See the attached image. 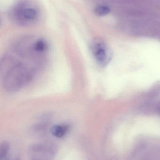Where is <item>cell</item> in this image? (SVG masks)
<instances>
[{
  "instance_id": "6da1fadb",
  "label": "cell",
  "mask_w": 160,
  "mask_h": 160,
  "mask_svg": "<svg viewBox=\"0 0 160 160\" xmlns=\"http://www.w3.org/2000/svg\"><path fill=\"white\" fill-rule=\"evenodd\" d=\"M34 72L28 65L18 62L3 78L4 88L10 93L19 91L32 82Z\"/></svg>"
},
{
  "instance_id": "7a4b0ae2",
  "label": "cell",
  "mask_w": 160,
  "mask_h": 160,
  "mask_svg": "<svg viewBox=\"0 0 160 160\" xmlns=\"http://www.w3.org/2000/svg\"><path fill=\"white\" fill-rule=\"evenodd\" d=\"M90 48L97 64L101 68L107 66L112 60V53L106 43L101 40H96L92 42Z\"/></svg>"
},
{
  "instance_id": "3957f363",
  "label": "cell",
  "mask_w": 160,
  "mask_h": 160,
  "mask_svg": "<svg viewBox=\"0 0 160 160\" xmlns=\"http://www.w3.org/2000/svg\"><path fill=\"white\" fill-rule=\"evenodd\" d=\"M18 63L11 55L3 56L0 60V76L3 78Z\"/></svg>"
},
{
  "instance_id": "277c9868",
  "label": "cell",
  "mask_w": 160,
  "mask_h": 160,
  "mask_svg": "<svg viewBox=\"0 0 160 160\" xmlns=\"http://www.w3.org/2000/svg\"><path fill=\"white\" fill-rule=\"evenodd\" d=\"M69 128V126L66 124L55 125L51 129V132L53 136L62 138L67 133Z\"/></svg>"
},
{
  "instance_id": "5b68a950",
  "label": "cell",
  "mask_w": 160,
  "mask_h": 160,
  "mask_svg": "<svg viewBox=\"0 0 160 160\" xmlns=\"http://www.w3.org/2000/svg\"><path fill=\"white\" fill-rule=\"evenodd\" d=\"M18 13L20 17L21 16L23 19L28 21L33 20L37 17V12L33 8H25L22 9L21 12L19 11Z\"/></svg>"
},
{
  "instance_id": "8992f818",
  "label": "cell",
  "mask_w": 160,
  "mask_h": 160,
  "mask_svg": "<svg viewBox=\"0 0 160 160\" xmlns=\"http://www.w3.org/2000/svg\"><path fill=\"white\" fill-rule=\"evenodd\" d=\"M111 11L109 7L106 5H101L96 7L94 9L95 14L98 16H104L108 15Z\"/></svg>"
},
{
  "instance_id": "52a82bcc",
  "label": "cell",
  "mask_w": 160,
  "mask_h": 160,
  "mask_svg": "<svg viewBox=\"0 0 160 160\" xmlns=\"http://www.w3.org/2000/svg\"><path fill=\"white\" fill-rule=\"evenodd\" d=\"M10 150V145L7 142H3L0 143V159L8 157Z\"/></svg>"
},
{
  "instance_id": "ba28073f",
  "label": "cell",
  "mask_w": 160,
  "mask_h": 160,
  "mask_svg": "<svg viewBox=\"0 0 160 160\" xmlns=\"http://www.w3.org/2000/svg\"><path fill=\"white\" fill-rule=\"evenodd\" d=\"M0 160H9L8 159V157H7V158H3L0 159Z\"/></svg>"
},
{
  "instance_id": "9c48e42d",
  "label": "cell",
  "mask_w": 160,
  "mask_h": 160,
  "mask_svg": "<svg viewBox=\"0 0 160 160\" xmlns=\"http://www.w3.org/2000/svg\"><path fill=\"white\" fill-rule=\"evenodd\" d=\"M13 160H20V159H19L18 158H15V159H14Z\"/></svg>"
},
{
  "instance_id": "30bf717a",
  "label": "cell",
  "mask_w": 160,
  "mask_h": 160,
  "mask_svg": "<svg viewBox=\"0 0 160 160\" xmlns=\"http://www.w3.org/2000/svg\"><path fill=\"white\" fill-rule=\"evenodd\" d=\"M1 24H2V21H1V18H0V26H1Z\"/></svg>"
},
{
  "instance_id": "8fae6325",
  "label": "cell",
  "mask_w": 160,
  "mask_h": 160,
  "mask_svg": "<svg viewBox=\"0 0 160 160\" xmlns=\"http://www.w3.org/2000/svg\"></svg>"
}]
</instances>
